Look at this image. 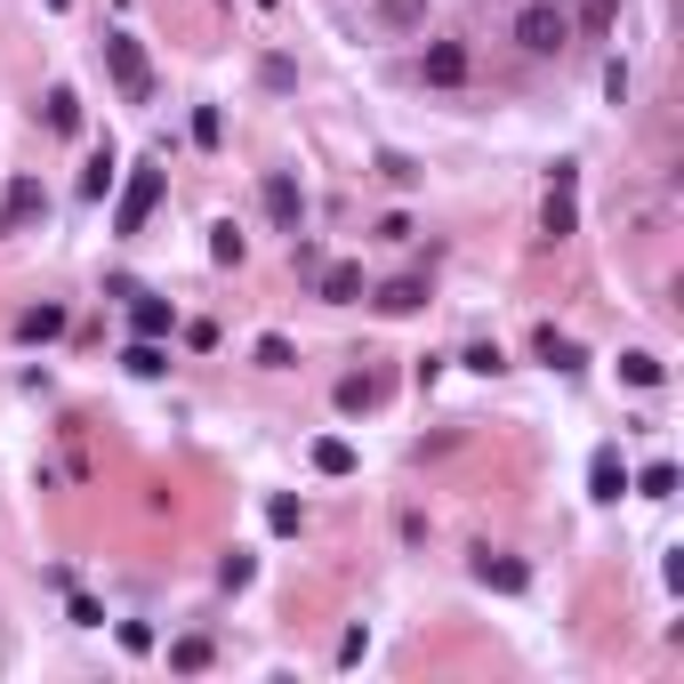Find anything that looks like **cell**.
<instances>
[{
    "instance_id": "cell-12",
    "label": "cell",
    "mask_w": 684,
    "mask_h": 684,
    "mask_svg": "<svg viewBox=\"0 0 684 684\" xmlns=\"http://www.w3.org/2000/svg\"><path fill=\"white\" fill-rule=\"evenodd\" d=\"M323 298L330 306H355L363 298V266H323Z\"/></svg>"
},
{
    "instance_id": "cell-15",
    "label": "cell",
    "mask_w": 684,
    "mask_h": 684,
    "mask_svg": "<svg viewBox=\"0 0 684 684\" xmlns=\"http://www.w3.org/2000/svg\"><path fill=\"white\" fill-rule=\"evenodd\" d=\"M129 323H137V338H161V330L178 323V315H169L161 298H137V306H129Z\"/></svg>"
},
{
    "instance_id": "cell-17",
    "label": "cell",
    "mask_w": 684,
    "mask_h": 684,
    "mask_svg": "<svg viewBox=\"0 0 684 684\" xmlns=\"http://www.w3.org/2000/svg\"><path fill=\"white\" fill-rule=\"evenodd\" d=\"M379 24H387V32H410V24H427V0H379Z\"/></svg>"
},
{
    "instance_id": "cell-16",
    "label": "cell",
    "mask_w": 684,
    "mask_h": 684,
    "mask_svg": "<svg viewBox=\"0 0 684 684\" xmlns=\"http://www.w3.org/2000/svg\"><path fill=\"white\" fill-rule=\"evenodd\" d=\"M49 129H57V137L81 129V97H73V89H49Z\"/></svg>"
},
{
    "instance_id": "cell-14",
    "label": "cell",
    "mask_w": 684,
    "mask_h": 684,
    "mask_svg": "<svg viewBox=\"0 0 684 684\" xmlns=\"http://www.w3.org/2000/svg\"><path fill=\"white\" fill-rule=\"evenodd\" d=\"M379 379H370V370H355V379H338V410H379Z\"/></svg>"
},
{
    "instance_id": "cell-18",
    "label": "cell",
    "mask_w": 684,
    "mask_h": 684,
    "mask_svg": "<svg viewBox=\"0 0 684 684\" xmlns=\"http://www.w3.org/2000/svg\"><path fill=\"white\" fill-rule=\"evenodd\" d=\"M121 363H129V370H137V379H161V370H169V355H161V347H153V338H137V347H129V355H121Z\"/></svg>"
},
{
    "instance_id": "cell-5",
    "label": "cell",
    "mask_w": 684,
    "mask_h": 684,
    "mask_svg": "<svg viewBox=\"0 0 684 684\" xmlns=\"http://www.w3.org/2000/svg\"><path fill=\"white\" fill-rule=\"evenodd\" d=\"M49 210V194H41V178H17L9 186V201H0V234H24L32 218Z\"/></svg>"
},
{
    "instance_id": "cell-22",
    "label": "cell",
    "mask_w": 684,
    "mask_h": 684,
    "mask_svg": "<svg viewBox=\"0 0 684 684\" xmlns=\"http://www.w3.org/2000/svg\"><path fill=\"white\" fill-rule=\"evenodd\" d=\"M169 661H178V668L194 676V668H210V644H201V636H186V644H169Z\"/></svg>"
},
{
    "instance_id": "cell-10",
    "label": "cell",
    "mask_w": 684,
    "mask_h": 684,
    "mask_svg": "<svg viewBox=\"0 0 684 684\" xmlns=\"http://www.w3.org/2000/svg\"><path fill=\"white\" fill-rule=\"evenodd\" d=\"M379 306H387V315H419V306H427V282H419V274H403V282L379 290Z\"/></svg>"
},
{
    "instance_id": "cell-13",
    "label": "cell",
    "mask_w": 684,
    "mask_h": 684,
    "mask_svg": "<svg viewBox=\"0 0 684 684\" xmlns=\"http://www.w3.org/2000/svg\"><path fill=\"white\" fill-rule=\"evenodd\" d=\"M532 347H539V363H556V370H579V347H572V338H564L556 323H539V338H532Z\"/></svg>"
},
{
    "instance_id": "cell-28",
    "label": "cell",
    "mask_w": 684,
    "mask_h": 684,
    "mask_svg": "<svg viewBox=\"0 0 684 684\" xmlns=\"http://www.w3.org/2000/svg\"><path fill=\"white\" fill-rule=\"evenodd\" d=\"M579 24H588V32H612V24H621V9H612V0H588V9H579Z\"/></svg>"
},
{
    "instance_id": "cell-29",
    "label": "cell",
    "mask_w": 684,
    "mask_h": 684,
    "mask_svg": "<svg viewBox=\"0 0 684 684\" xmlns=\"http://www.w3.org/2000/svg\"><path fill=\"white\" fill-rule=\"evenodd\" d=\"M49 9H65V0H49Z\"/></svg>"
},
{
    "instance_id": "cell-7",
    "label": "cell",
    "mask_w": 684,
    "mask_h": 684,
    "mask_svg": "<svg viewBox=\"0 0 684 684\" xmlns=\"http://www.w3.org/2000/svg\"><path fill=\"white\" fill-rule=\"evenodd\" d=\"M475 579H484V588H499V596H524V564L516 556H492V547H484V556H475Z\"/></svg>"
},
{
    "instance_id": "cell-2",
    "label": "cell",
    "mask_w": 684,
    "mask_h": 684,
    "mask_svg": "<svg viewBox=\"0 0 684 684\" xmlns=\"http://www.w3.org/2000/svg\"><path fill=\"white\" fill-rule=\"evenodd\" d=\"M572 186H579V169H572V161H556V178H547V210H539L547 242H564V234L579 226V210H572Z\"/></svg>"
},
{
    "instance_id": "cell-9",
    "label": "cell",
    "mask_w": 684,
    "mask_h": 684,
    "mask_svg": "<svg viewBox=\"0 0 684 684\" xmlns=\"http://www.w3.org/2000/svg\"><path fill=\"white\" fill-rule=\"evenodd\" d=\"M57 330H65V306H24V315H17L24 347H41V338H57Z\"/></svg>"
},
{
    "instance_id": "cell-25",
    "label": "cell",
    "mask_w": 684,
    "mask_h": 684,
    "mask_svg": "<svg viewBox=\"0 0 684 684\" xmlns=\"http://www.w3.org/2000/svg\"><path fill=\"white\" fill-rule=\"evenodd\" d=\"M258 363H266V370H290L298 355H290V338H274V330H266V338H258Z\"/></svg>"
},
{
    "instance_id": "cell-1",
    "label": "cell",
    "mask_w": 684,
    "mask_h": 684,
    "mask_svg": "<svg viewBox=\"0 0 684 684\" xmlns=\"http://www.w3.org/2000/svg\"><path fill=\"white\" fill-rule=\"evenodd\" d=\"M516 41H524L532 57H556V49L572 41V17L556 9V0H532V9L516 17Z\"/></svg>"
},
{
    "instance_id": "cell-8",
    "label": "cell",
    "mask_w": 684,
    "mask_h": 684,
    "mask_svg": "<svg viewBox=\"0 0 684 684\" xmlns=\"http://www.w3.org/2000/svg\"><path fill=\"white\" fill-rule=\"evenodd\" d=\"M427 81H435V89H459V81H467V49H459V41H435V49H427Z\"/></svg>"
},
{
    "instance_id": "cell-6",
    "label": "cell",
    "mask_w": 684,
    "mask_h": 684,
    "mask_svg": "<svg viewBox=\"0 0 684 684\" xmlns=\"http://www.w3.org/2000/svg\"><path fill=\"white\" fill-rule=\"evenodd\" d=\"M258 194H266V218L298 234V210H306V201H298V178H290V169H274V178H266Z\"/></svg>"
},
{
    "instance_id": "cell-4",
    "label": "cell",
    "mask_w": 684,
    "mask_h": 684,
    "mask_svg": "<svg viewBox=\"0 0 684 684\" xmlns=\"http://www.w3.org/2000/svg\"><path fill=\"white\" fill-rule=\"evenodd\" d=\"M106 65H113V81H121V97H153V73H146V49H137L129 32H113V41H106Z\"/></svg>"
},
{
    "instance_id": "cell-21",
    "label": "cell",
    "mask_w": 684,
    "mask_h": 684,
    "mask_svg": "<svg viewBox=\"0 0 684 684\" xmlns=\"http://www.w3.org/2000/svg\"><path fill=\"white\" fill-rule=\"evenodd\" d=\"M242 250H250V242H242L234 226H210V258H218V266H242Z\"/></svg>"
},
{
    "instance_id": "cell-26",
    "label": "cell",
    "mask_w": 684,
    "mask_h": 684,
    "mask_svg": "<svg viewBox=\"0 0 684 684\" xmlns=\"http://www.w3.org/2000/svg\"><path fill=\"white\" fill-rule=\"evenodd\" d=\"M668 492H676V467L653 459V467H644V499H668Z\"/></svg>"
},
{
    "instance_id": "cell-19",
    "label": "cell",
    "mask_w": 684,
    "mask_h": 684,
    "mask_svg": "<svg viewBox=\"0 0 684 684\" xmlns=\"http://www.w3.org/2000/svg\"><path fill=\"white\" fill-rule=\"evenodd\" d=\"M621 379H628V387H661V355H644V347L621 355Z\"/></svg>"
},
{
    "instance_id": "cell-24",
    "label": "cell",
    "mask_w": 684,
    "mask_h": 684,
    "mask_svg": "<svg viewBox=\"0 0 684 684\" xmlns=\"http://www.w3.org/2000/svg\"><path fill=\"white\" fill-rule=\"evenodd\" d=\"M266 524H274V532H298L306 507H298V499H266Z\"/></svg>"
},
{
    "instance_id": "cell-23",
    "label": "cell",
    "mask_w": 684,
    "mask_h": 684,
    "mask_svg": "<svg viewBox=\"0 0 684 684\" xmlns=\"http://www.w3.org/2000/svg\"><path fill=\"white\" fill-rule=\"evenodd\" d=\"M106 186H113V146H106V153H97V161L81 169V194H106Z\"/></svg>"
},
{
    "instance_id": "cell-27",
    "label": "cell",
    "mask_w": 684,
    "mask_h": 684,
    "mask_svg": "<svg viewBox=\"0 0 684 684\" xmlns=\"http://www.w3.org/2000/svg\"><path fill=\"white\" fill-rule=\"evenodd\" d=\"M250 572H258V564H250V556H242V547H234V556H226V564H218V579H226V588H250Z\"/></svg>"
},
{
    "instance_id": "cell-3",
    "label": "cell",
    "mask_w": 684,
    "mask_h": 684,
    "mask_svg": "<svg viewBox=\"0 0 684 684\" xmlns=\"http://www.w3.org/2000/svg\"><path fill=\"white\" fill-rule=\"evenodd\" d=\"M153 201H161V169H137V178L121 186V210H113V226H121V234H146Z\"/></svg>"
},
{
    "instance_id": "cell-20",
    "label": "cell",
    "mask_w": 684,
    "mask_h": 684,
    "mask_svg": "<svg viewBox=\"0 0 684 684\" xmlns=\"http://www.w3.org/2000/svg\"><path fill=\"white\" fill-rule=\"evenodd\" d=\"M315 467H323V475H355V452H347L338 435H323V443H315Z\"/></svg>"
},
{
    "instance_id": "cell-11",
    "label": "cell",
    "mask_w": 684,
    "mask_h": 684,
    "mask_svg": "<svg viewBox=\"0 0 684 684\" xmlns=\"http://www.w3.org/2000/svg\"><path fill=\"white\" fill-rule=\"evenodd\" d=\"M588 484H596V499H621V492H628V467H621V452H596Z\"/></svg>"
}]
</instances>
